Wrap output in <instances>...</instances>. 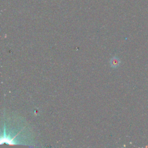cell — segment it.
I'll return each mask as SVG.
<instances>
[{
    "label": "cell",
    "mask_w": 148,
    "mask_h": 148,
    "mask_svg": "<svg viewBox=\"0 0 148 148\" xmlns=\"http://www.w3.org/2000/svg\"><path fill=\"white\" fill-rule=\"evenodd\" d=\"M120 63V60L116 57H113L110 60V65L114 68L118 66L119 65Z\"/></svg>",
    "instance_id": "1"
}]
</instances>
